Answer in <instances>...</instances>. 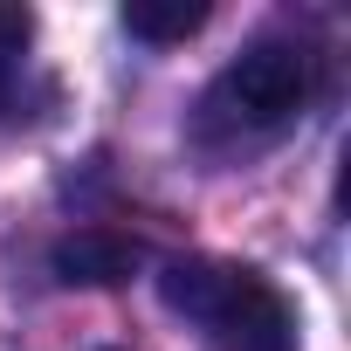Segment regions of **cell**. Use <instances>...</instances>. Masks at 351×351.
Instances as JSON below:
<instances>
[{
  "label": "cell",
  "mask_w": 351,
  "mask_h": 351,
  "mask_svg": "<svg viewBox=\"0 0 351 351\" xmlns=\"http://www.w3.org/2000/svg\"><path fill=\"white\" fill-rule=\"evenodd\" d=\"M158 296L214 351H296V310L262 269H241L221 255H186V262H165Z\"/></svg>",
  "instance_id": "cell-1"
},
{
  "label": "cell",
  "mask_w": 351,
  "mask_h": 351,
  "mask_svg": "<svg viewBox=\"0 0 351 351\" xmlns=\"http://www.w3.org/2000/svg\"><path fill=\"white\" fill-rule=\"evenodd\" d=\"M317 97V56L303 42H248L200 97V138L207 145H262L289 131Z\"/></svg>",
  "instance_id": "cell-2"
},
{
  "label": "cell",
  "mask_w": 351,
  "mask_h": 351,
  "mask_svg": "<svg viewBox=\"0 0 351 351\" xmlns=\"http://www.w3.org/2000/svg\"><path fill=\"white\" fill-rule=\"evenodd\" d=\"M145 262V248L117 228H76L56 241L49 269L69 282V289H110V282H131V269Z\"/></svg>",
  "instance_id": "cell-3"
},
{
  "label": "cell",
  "mask_w": 351,
  "mask_h": 351,
  "mask_svg": "<svg viewBox=\"0 0 351 351\" xmlns=\"http://www.w3.org/2000/svg\"><path fill=\"white\" fill-rule=\"evenodd\" d=\"M124 28L138 42H186V35L207 28V0H131Z\"/></svg>",
  "instance_id": "cell-4"
},
{
  "label": "cell",
  "mask_w": 351,
  "mask_h": 351,
  "mask_svg": "<svg viewBox=\"0 0 351 351\" xmlns=\"http://www.w3.org/2000/svg\"><path fill=\"white\" fill-rule=\"evenodd\" d=\"M28 42H35V14H28V8H0V97H8V83H14Z\"/></svg>",
  "instance_id": "cell-5"
}]
</instances>
